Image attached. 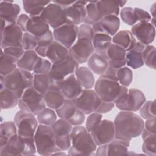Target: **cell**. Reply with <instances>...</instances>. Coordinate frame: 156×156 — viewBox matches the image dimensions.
<instances>
[{
	"label": "cell",
	"instance_id": "cell-1",
	"mask_svg": "<svg viewBox=\"0 0 156 156\" xmlns=\"http://www.w3.org/2000/svg\"><path fill=\"white\" fill-rule=\"evenodd\" d=\"M115 139L130 142L141 135L144 128L143 119L135 112L121 111L113 121Z\"/></svg>",
	"mask_w": 156,
	"mask_h": 156
},
{
	"label": "cell",
	"instance_id": "cell-2",
	"mask_svg": "<svg viewBox=\"0 0 156 156\" xmlns=\"http://www.w3.org/2000/svg\"><path fill=\"white\" fill-rule=\"evenodd\" d=\"M70 136L71 144L68 151V155H95L94 152L98 146L85 127L73 126Z\"/></svg>",
	"mask_w": 156,
	"mask_h": 156
},
{
	"label": "cell",
	"instance_id": "cell-3",
	"mask_svg": "<svg viewBox=\"0 0 156 156\" xmlns=\"http://www.w3.org/2000/svg\"><path fill=\"white\" fill-rule=\"evenodd\" d=\"M33 77L32 72L17 68L6 76H1V90L7 88L13 91L20 99L26 89L32 87Z\"/></svg>",
	"mask_w": 156,
	"mask_h": 156
},
{
	"label": "cell",
	"instance_id": "cell-4",
	"mask_svg": "<svg viewBox=\"0 0 156 156\" xmlns=\"http://www.w3.org/2000/svg\"><path fill=\"white\" fill-rule=\"evenodd\" d=\"M37 152L34 136L25 137L16 134L3 147L0 155H33Z\"/></svg>",
	"mask_w": 156,
	"mask_h": 156
},
{
	"label": "cell",
	"instance_id": "cell-5",
	"mask_svg": "<svg viewBox=\"0 0 156 156\" xmlns=\"http://www.w3.org/2000/svg\"><path fill=\"white\" fill-rule=\"evenodd\" d=\"M37 152L41 155H52L60 150L56 146L54 132L51 126L38 124L34 136Z\"/></svg>",
	"mask_w": 156,
	"mask_h": 156
},
{
	"label": "cell",
	"instance_id": "cell-6",
	"mask_svg": "<svg viewBox=\"0 0 156 156\" xmlns=\"http://www.w3.org/2000/svg\"><path fill=\"white\" fill-rule=\"evenodd\" d=\"M121 87L116 78L104 74L95 82L94 90L102 101L113 102L120 91Z\"/></svg>",
	"mask_w": 156,
	"mask_h": 156
},
{
	"label": "cell",
	"instance_id": "cell-7",
	"mask_svg": "<svg viewBox=\"0 0 156 156\" xmlns=\"http://www.w3.org/2000/svg\"><path fill=\"white\" fill-rule=\"evenodd\" d=\"M18 106L20 110L37 116L46 107L44 95L38 92L33 87L26 89L19 99Z\"/></svg>",
	"mask_w": 156,
	"mask_h": 156
},
{
	"label": "cell",
	"instance_id": "cell-8",
	"mask_svg": "<svg viewBox=\"0 0 156 156\" xmlns=\"http://www.w3.org/2000/svg\"><path fill=\"white\" fill-rule=\"evenodd\" d=\"M13 121L18 134L25 137L34 136L39 124L35 115L21 110L15 115Z\"/></svg>",
	"mask_w": 156,
	"mask_h": 156
},
{
	"label": "cell",
	"instance_id": "cell-9",
	"mask_svg": "<svg viewBox=\"0 0 156 156\" xmlns=\"http://www.w3.org/2000/svg\"><path fill=\"white\" fill-rule=\"evenodd\" d=\"M79 66L76 61L68 54L66 58L52 63L49 75L54 83H57L74 74Z\"/></svg>",
	"mask_w": 156,
	"mask_h": 156
},
{
	"label": "cell",
	"instance_id": "cell-10",
	"mask_svg": "<svg viewBox=\"0 0 156 156\" xmlns=\"http://www.w3.org/2000/svg\"><path fill=\"white\" fill-rule=\"evenodd\" d=\"M73 126L66 120L60 118L52 126L57 147L62 151H68L71 147V132Z\"/></svg>",
	"mask_w": 156,
	"mask_h": 156
},
{
	"label": "cell",
	"instance_id": "cell-11",
	"mask_svg": "<svg viewBox=\"0 0 156 156\" xmlns=\"http://www.w3.org/2000/svg\"><path fill=\"white\" fill-rule=\"evenodd\" d=\"M55 111L60 118L66 120L73 126H81L85 120V114L77 108L74 99H65L62 105Z\"/></svg>",
	"mask_w": 156,
	"mask_h": 156
},
{
	"label": "cell",
	"instance_id": "cell-12",
	"mask_svg": "<svg viewBox=\"0 0 156 156\" xmlns=\"http://www.w3.org/2000/svg\"><path fill=\"white\" fill-rule=\"evenodd\" d=\"M74 101L77 108L85 115L96 112L101 102V98L94 90L85 88Z\"/></svg>",
	"mask_w": 156,
	"mask_h": 156
},
{
	"label": "cell",
	"instance_id": "cell-13",
	"mask_svg": "<svg viewBox=\"0 0 156 156\" xmlns=\"http://www.w3.org/2000/svg\"><path fill=\"white\" fill-rule=\"evenodd\" d=\"M90 133L98 146L109 143L115 139L113 121L102 119L99 124L90 132Z\"/></svg>",
	"mask_w": 156,
	"mask_h": 156
},
{
	"label": "cell",
	"instance_id": "cell-14",
	"mask_svg": "<svg viewBox=\"0 0 156 156\" xmlns=\"http://www.w3.org/2000/svg\"><path fill=\"white\" fill-rule=\"evenodd\" d=\"M40 16L53 29L66 24L64 9L52 1L44 8Z\"/></svg>",
	"mask_w": 156,
	"mask_h": 156
},
{
	"label": "cell",
	"instance_id": "cell-15",
	"mask_svg": "<svg viewBox=\"0 0 156 156\" xmlns=\"http://www.w3.org/2000/svg\"><path fill=\"white\" fill-rule=\"evenodd\" d=\"M94 52L92 41L87 38H77L69 49V54L80 65L87 62Z\"/></svg>",
	"mask_w": 156,
	"mask_h": 156
},
{
	"label": "cell",
	"instance_id": "cell-16",
	"mask_svg": "<svg viewBox=\"0 0 156 156\" xmlns=\"http://www.w3.org/2000/svg\"><path fill=\"white\" fill-rule=\"evenodd\" d=\"M23 34V30L16 24L7 25L1 30V49L21 46Z\"/></svg>",
	"mask_w": 156,
	"mask_h": 156
},
{
	"label": "cell",
	"instance_id": "cell-17",
	"mask_svg": "<svg viewBox=\"0 0 156 156\" xmlns=\"http://www.w3.org/2000/svg\"><path fill=\"white\" fill-rule=\"evenodd\" d=\"M77 26L65 24L64 25L54 29L53 35L54 40L69 49L77 40Z\"/></svg>",
	"mask_w": 156,
	"mask_h": 156
},
{
	"label": "cell",
	"instance_id": "cell-18",
	"mask_svg": "<svg viewBox=\"0 0 156 156\" xmlns=\"http://www.w3.org/2000/svg\"><path fill=\"white\" fill-rule=\"evenodd\" d=\"M130 32L137 41L145 46L151 44L155 37V27L150 22H138L132 26Z\"/></svg>",
	"mask_w": 156,
	"mask_h": 156
},
{
	"label": "cell",
	"instance_id": "cell-19",
	"mask_svg": "<svg viewBox=\"0 0 156 156\" xmlns=\"http://www.w3.org/2000/svg\"><path fill=\"white\" fill-rule=\"evenodd\" d=\"M88 1H76L70 6L63 9L66 18V24L79 26L84 23L86 18L85 6Z\"/></svg>",
	"mask_w": 156,
	"mask_h": 156
},
{
	"label": "cell",
	"instance_id": "cell-20",
	"mask_svg": "<svg viewBox=\"0 0 156 156\" xmlns=\"http://www.w3.org/2000/svg\"><path fill=\"white\" fill-rule=\"evenodd\" d=\"M55 83L60 89L66 99H75L81 94L83 89L77 80L74 73Z\"/></svg>",
	"mask_w": 156,
	"mask_h": 156
},
{
	"label": "cell",
	"instance_id": "cell-21",
	"mask_svg": "<svg viewBox=\"0 0 156 156\" xmlns=\"http://www.w3.org/2000/svg\"><path fill=\"white\" fill-rule=\"evenodd\" d=\"M146 101V97L141 90L131 88L128 90V94L124 102L118 108L121 111L135 112L140 110Z\"/></svg>",
	"mask_w": 156,
	"mask_h": 156
},
{
	"label": "cell",
	"instance_id": "cell-22",
	"mask_svg": "<svg viewBox=\"0 0 156 156\" xmlns=\"http://www.w3.org/2000/svg\"><path fill=\"white\" fill-rule=\"evenodd\" d=\"M91 26L94 34L105 33L112 37L118 31L120 26V20L118 16H106Z\"/></svg>",
	"mask_w": 156,
	"mask_h": 156
},
{
	"label": "cell",
	"instance_id": "cell-23",
	"mask_svg": "<svg viewBox=\"0 0 156 156\" xmlns=\"http://www.w3.org/2000/svg\"><path fill=\"white\" fill-rule=\"evenodd\" d=\"M20 12V5L13 1H1L0 18L5 21L8 24H16Z\"/></svg>",
	"mask_w": 156,
	"mask_h": 156
},
{
	"label": "cell",
	"instance_id": "cell-24",
	"mask_svg": "<svg viewBox=\"0 0 156 156\" xmlns=\"http://www.w3.org/2000/svg\"><path fill=\"white\" fill-rule=\"evenodd\" d=\"M126 52L127 51L124 49L112 43L106 52L109 66L115 69L124 66L126 65Z\"/></svg>",
	"mask_w": 156,
	"mask_h": 156
},
{
	"label": "cell",
	"instance_id": "cell-25",
	"mask_svg": "<svg viewBox=\"0 0 156 156\" xmlns=\"http://www.w3.org/2000/svg\"><path fill=\"white\" fill-rule=\"evenodd\" d=\"M145 45L137 41L135 46L129 51H127L126 62L127 65L134 69H138L144 65L143 58V51Z\"/></svg>",
	"mask_w": 156,
	"mask_h": 156
},
{
	"label": "cell",
	"instance_id": "cell-26",
	"mask_svg": "<svg viewBox=\"0 0 156 156\" xmlns=\"http://www.w3.org/2000/svg\"><path fill=\"white\" fill-rule=\"evenodd\" d=\"M44 98L46 107L54 110L60 108L65 100L63 93L55 83L44 94Z\"/></svg>",
	"mask_w": 156,
	"mask_h": 156
},
{
	"label": "cell",
	"instance_id": "cell-27",
	"mask_svg": "<svg viewBox=\"0 0 156 156\" xmlns=\"http://www.w3.org/2000/svg\"><path fill=\"white\" fill-rule=\"evenodd\" d=\"M87 62L90 70L95 74L99 76L104 74L109 66L107 57L95 52L90 56Z\"/></svg>",
	"mask_w": 156,
	"mask_h": 156
},
{
	"label": "cell",
	"instance_id": "cell-28",
	"mask_svg": "<svg viewBox=\"0 0 156 156\" xmlns=\"http://www.w3.org/2000/svg\"><path fill=\"white\" fill-rule=\"evenodd\" d=\"M136 42L135 37L130 30H120L112 37V43L121 47L126 51L132 49Z\"/></svg>",
	"mask_w": 156,
	"mask_h": 156
},
{
	"label": "cell",
	"instance_id": "cell-29",
	"mask_svg": "<svg viewBox=\"0 0 156 156\" xmlns=\"http://www.w3.org/2000/svg\"><path fill=\"white\" fill-rule=\"evenodd\" d=\"M49 30V26L40 16L30 17L26 26V32L38 37Z\"/></svg>",
	"mask_w": 156,
	"mask_h": 156
},
{
	"label": "cell",
	"instance_id": "cell-30",
	"mask_svg": "<svg viewBox=\"0 0 156 156\" xmlns=\"http://www.w3.org/2000/svg\"><path fill=\"white\" fill-rule=\"evenodd\" d=\"M69 54V49L54 40L48 48L46 58L52 63H55L66 58Z\"/></svg>",
	"mask_w": 156,
	"mask_h": 156
},
{
	"label": "cell",
	"instance_id": "cell-31",
	"mask_svg": "<svg viewBox=\"0 0 156 156\" xmlns=\"http://www.w3.org/2000/svg\"><path fill=\"white\" fill-rule=\"evenodd\" d=\"M74 74L77 80L83 88L92 89L95 83L93 73L87 66H79L75 71Z\"/></svg>",
	"mask_w": 156,
	"mask_h": 156
},
{
	"label": "cell",
	"instance_id": "cell-32",
	"mask_svg": "<svg viewBox=\"0 0 156 156\" xmlns=\"http://www.w3.org/2000/svg\"><path fill=\"white\" fill-rule=\"evenodd\" d=\"M92 43L95 52L107 57L106 52L112 43V37L105 33L94 34Z\"/></svg>",
	"mask_w": 156,
	"mask_h": 156
},
{
	"label": "cell",
	"instance_id": "cell-33",
	"mask_svg": "<svg viewBox=\"0 0 156 156\" xmlns=\"http://www.w3.org/2000/svg\"><path fill=\"white\" fill-rule=\"evenodd\" d=\"M96 7L102 18L109 15L118 16L120 12L117 1H96Z\"/></svg>",
	"mask_w": 156,
	"mask_h": 156
},
{
	"label": "cell",
	"instance_id": "cell-34",
	"mask_svg": "<svg viewBox=\"0 0 156 156\" xmlns=\"http://www.w3.org/2000/svg\"><path fill=\"white\" fill-rule=\"evenodd\" d=\"M50 1H23L24 11L30 17L40 16L44 8L51 2Z\"/></svg>",
	"mask_w": 156,
	"mask_h": 156
},
{
	"label": "cell",
	"instance_id": "cell-35",
	"mask_svg": "<svg viewBox=\"0 0 156 156\" xmlns=\"http://www.w3.org/2000/svg\"><path fill=\"white\" fill-rule=\"evenodd\" d=\"M18 134L14 121H5L0 124V147L5 146L15 135Z\"/></svg>",
	"mask_w": 156,
	"mask_h": 156
},
{
	"label": "cell",
	"instance_id": "cell-36",
	"mask_svg": "<svg viewBox=\"0 0 156 156\" xmlns=\"http://www.w3.org/2000/svg\"><path fill=\"white\" fill-rule=\"evenodd\" d=\"M106 145V156L107 155H128V147L130 142L123 140L114 139Z\"/></svg>",
	"mask_w": 156,
	"mask_h": 156
},
{
	"label": "cell",
	"instance_id": "cell-37",
	"mask_svg": "<svg viewBox=\"0 0 156 156\" xmlns=\"http://www.w3.org/2000/svg\"><path fill=\"white\" fill-rule=\"evenodd\" d=\"M38 57L34 50L25 51L23 56L17 61V67L26 71L32 72Z\"/></svg>",
	"mask_w": 156,
	"mask_h": 156
},
{
	"label": "cell",
	"instance_id": "cell-38",
	"mask_svg": "<svg viewBox=\"0 0 156 156\" xmlns=\"http://www.w3.org/2000/svg\"><path fill=\"white\" fill-rule=\"evenodd\" d=\"M19 98L10 90L4 88L0 91V107L1 110L13 108L18 105Z\"/></svg>",
	"mask_w": 156,
	"mask_h": 156
},
{
	"label": "cell",
	"instance_id": "cell-39",
	"mask_svg": "<svg viewBox=\"0 0 156 156\" xmlns=\"http://www.w3.org/2000/svg\"><path fill=\"white\" fill-rule=\"evenodd\" d=\"M54 83L49 74H34L32 87L40 93L44 94L51 87Z\"/></svg>",
	"mask_w": 156,
	"mask_h": 156
},
{
	"label": "cell",
	"instance_id": "cell-40",
	"mask_svg": "<svg viewBox=\"0 0 156 156\" xmlns=\"http://www.w3.org/2000/svg\"><path fill=\"white\" fill-rule=\"evenodd\" d=\"M17 60L4 54L1 49L0 56V74L6 76L17 68Z\"/></svg>",
	"mask_w": 156,
	"mask_h": 156
},
{
	"label": "cell",
	"instance_id": "cell-41",
	"mask_svg": "<svg viewBox=\"0 0 156 156\" xmlns=\"http://www.w3.org/2000/svg\"><path fill=\"white\" fill-rule=\"evenodd\" d=\"M36 117L39 124L48 126H51L57 120L55 111L47 107L43 109Z\"/></svg>",
	"mask_w": 156,
	"mask_h": 156
},
{
	"label": "cell",
	"instance_id": "cell-42",
	"mask_svg": "<svg viewBox=\"0 0 156 156\" xmlns=\"http://www.w3.org/2000/svg\"><path fill=\"white\" fill-rule=\"evenodd\" d=\"M85 9L87 15L83 23L92 26L102 19L97 10L96 1L88 2L85 6Z\"/></svg>",
	"mask_w": 156,
	"mask_h": 156
},
{
	"label": "cell",
	"instance_id": "cell-43",
	"mask_svg": "<svg viewBox=\"0 0 156 156\" xmlns=\"http://www.w3.org/2000/svg\"><path fill=\"white\" fill-rule=\"evenodd\" d=\"M116 77L121 85L127 87L132 82L133 73L129 67L124 66L116 69Z\"/></svg>",
	"mask_w": 156,
	"mask_h": 156
},
{
	"label": "cell",
	"instance_id": "cell-44",
	"mask_svg": "<svg viewBox=\"0 0 156 156\" xmlns=\"http://www.w3.org/2000/svg\"><path fill=\"white\" fill-rule=\"evenodd\" d=\"M155 48L153 45L146 46L143 51V58L144 64L149 68L155 69Z\"/></svg>",
	"mask_w": 156,
	"mask_h": 156
},
{
	"label": "cell",
	"instance_id": "cell-45",
	"mask_svg": "<svg viewBox=\"0 0 156 156\" xmlns=\"http://www.w3.org/2000/svg\"><path fill=\"white\" fill-rule=\"evenodd\" d=\"M140 116L144 119L155 118V101H147L143 104L139 110Z\"/></svg>",
	"mask_w": 156,
	"mask_h": 156
},
{
	"label": "cell",
	"instance_id": "cell-46",
	"mask_svg": "<svg viewBox=\"0 0 156 156\" xmlns=\"http://www.w3.org/2000/svg\"><path fill=\"white\" fill-rule=\"evenodd\" d=\"M142 151L145 155L155 156L156 155V134L149 135L143 139Z\"/></svg>",
	"mask_w": 156,
	"mask_h": 156
},
{
	"label": "cell",
	"instance_id": "cell-47",
	"mask_svg": "<svg viewBox=\"0 0 156 156\" xmlns=\"http://www.w3.org/2000/svg\"><path fill=\"white\" fill-rule=\"evenodd\" d=\"M52 63L45 58L38 57V58L34 67L32 73L35 74H49Z\"/></svg>",
	"mask_w": 156,
	"mask_h": 156
},
{
	"label": "cell",
	"instance_id": "cell-48",
	"mask_svg": "<svg viewBox=\"0 0 156 156\" xmlns=\"http://www.w3.org/2000/svg\"><path fill=\"white\" fill-rule=\"evenodd\" d=\"M120 17L122 21L129 26H133L137 21L133 12V8L130 7H123L119 12Z\"/></svg>",
	"mask_w": 156,
	"mask_h": 156
},
{
	"label": "cell",
	"instance_id": "cell-49",
	"mask_svg": "<svg viewBox=\"0 0 156 156\" xmlns=\"http://www.w3.org/2000/svg\"><path fill=\"white\" fill-rule=\"evenodd\" d=\"M102 119V114L98 112H93L89 114L86 119L85 128L88 132H91L99 124Z\"/></svg>",
	"mask_w": 156,
	"mask_h": 156
},
{
	"label": "cell",
	"instance_id": "cell-50",
	"mask_svg": "<svg viewBox=\"0 0 156 156\" xmlns=\"http://www.w3.org/2000/svg\"><path fill=\"white\" fill-rule=\"evenodd\" d=\"M21 46L24 51L34 50L37 46V41L36 37L27 32H24Z\"/></svg>",
	"mask_w": 156,
	"mask_h": 156
},
{
	"label": "cell",
	"instance_id": "cell-51",
	"mask_svg": "<svg viewBox=\"0 0 156 156\" xmlns=\"http://www.w3.org/2000/svg\"><path fill=\"white\" fill-rule=\"evenodd\" d=\"M94 35V32L91 25L82 23L78 26L77 38H87L92 41Z\"/></svg>",
	"mask_w": 156,
	"mask_h": 156
},
{
	"label": "cell",
	"instance_id": "cell-52",
	"mask_svg": "<svg viewBox=\"0 0 156 156\" xmlns=\"http://www.w3.org/2000/svg\"><path fill=\"white\" fill-rule=\"evenodd\" d=\"M155 121V118L146 119V121H144V128L141 134L143 140L149 135L156 133Z\"/></svg>",
	"mask_w": 156,
	"mask_h": 156
},
{
	"label": "cell",
	"instance_id": "cell-53",
	"mask_svg": "<svg viewBox=\"0 0 156 156\" xmlns=\"http://www.w3.org/2000/svg\"><path fill=\"white\" fill-rule=\"evenodd\" d=\"M1 49L3 51L4 54L13 57L17 61L23 56L25 51L22 46H10Z\"/></svg>",
	"mask_w": 156,
	"mask_h": 156
},
{
	"label": "cell",
	"instance_id": "cell-54",
	"mask_svg": "<svg viewBox=\"0 0 156 156\" xmlns=\"http://www.w3.org/2000/svg\"><path fill=\"white\" fill-rule=\"evenodd\" d=\"M37 41V46L48 48L54 41V35L51 30H49L44 35L36 37Z\"/></svg>",
	"mask_w": 156,
	"mask_h": 156
},
{
	"label": "cell",
	"instance_id": "cell-55",
	"mask_svg": "<svg viewBox=\"0 0 156 156\" xmlns=\"http://www.w3.org/2000/svg\"><path fill=\"white\" fill-rule=\"evenodd\" d=\"M133 12L135 15L136 20L138 22H150L151 20V16L147 11L139 8L134 7Z\"/></svg>",
	"mask_w": 156,
	"mask_h": 156
},
{
	"label": "cell",
	"instance_id": "cell-56",
	"mask_svg": "<svg viewBox=\"0 0 156 156\" xmlns=\"http://www.w3.org/2000/svg\"><path fill=\"white\" fill-rule=\"evenodd\" d=\"M115 107V104L112 102H107L101 100L99 107L97 109L96 112L104 114L110 112Z\"/></svg>",
	"mask_w": 156,
	"mask_h": 156
},
{
	"label": "cell",
	"instance_id": "cell-57",
	"mask_svg": "<svg viewBox=\"0 0 156 156\" xmlns=\"http://www.w3.org/2000/svg\"><path fill=\"white\" fill-rule=\"evenodd\" d=\"M29 18L30 16L28 15L22 13L20 15L16 21V24L23 30V32H26V26Z\"/></svg>",
	"mask_w": 156,
	"mask_h": 156
},
{
	"label": "cell",
	"instance_id": "cell-58",
	"mask_svg": "<svg viewBox=\"0 0 156 156\" xmlns=\"http://www.w3.org/2000/svg\"><path fill=\"white\" fill-rule=\"evenodd\" d=\"M35 52L37 54V55L39 57L46 58V52H47V48L37 46L35 49H34Z\"/></svg>",
	"mask_w": 156,
	"mask_h": 156
},
{
	"label": "cell",
	"instance_id": "cell-59",
	"mask_svg": "<svg viewBox=\"0 0 156 156\" xmlns=\"http://www.w3.org/2000/svg\"><path fill=\"white\" fill-rule=\"evenodd\" d=\"M52 2H54V3L57 4V5H60L62 8L63 9H65L69 6H70L71 5H72L74 3V1H53Z\"/></svg>",
	"mask_w": 156,
	"mask_h": 156
},
{
	"label": "cell",
	"instance_id": "cell-60",
	"mask_svg": "<svg viewBox=\"0 0 156 156\" xmlns=\"http://www.w3.org/2000/svg\"><path fill=\"white\" fill-rule=\"evenodd\" d=\"M68 154H66L65 152L64 151H62V150H58L57 151H56L55 152H54L52 155H66Z\"/></svg>",
	"mask_w": 156,
	"mask_h": 156
},
{
	"label": "cell",
	"instance_id": "cell-61",
	"mask_svg": "<svg viewBox=\"0 0 156 156\" xmlns=\"http://www.w3.org/2000/svg\"><path fill=\"white\" fill-rule=\"evenodd\" d=\"M119 7H123L124 5L126 4V3L127 2V1H117Z\"/></svg>",
	"mask_w": 156,
	"mask_h": 156
}]
</instances>
